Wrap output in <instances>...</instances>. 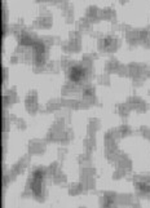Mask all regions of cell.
<instances>
[{
  "label": "cell",
  "instance_id": "6da1fadb",
  "mask_svg": "<svg viewBox=\"0 0 150 208\" xmlns=\"http://www.w3.org/2000/svg\"><path fill=\"white\" fill-rule=\"evenodd\" d=\"M80 76H82V70H80V67L78 66H74L70 70V74H69V78H70V80L72 81H78L80 79Z\"/></svg>",
  "mask_w": 150,
  "mask_h": 208
}]
</instances>
